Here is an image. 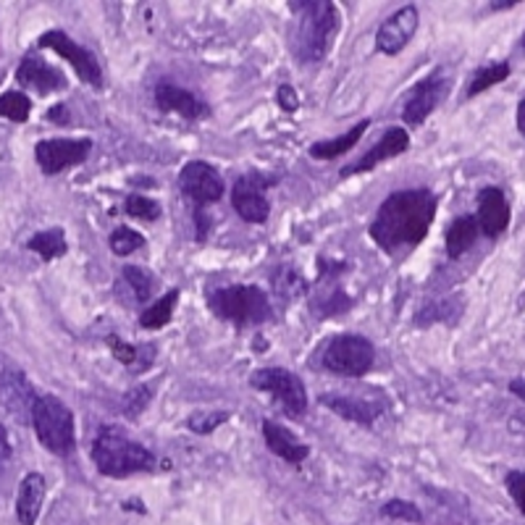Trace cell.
<instances>
[{
    "mask_svg": "<svg viewBox=\"0 0 525 525\" xmlns=\"http://www.w3.org/2000/svg\"><path fill=\"white\" fill-rule=\"evenodd\" d=\"M523 48H525V35H523Z\"/></svg>",
    "mask_w": 525,
    "mask_h": 525,
    "instance_id": "60d3db41",
    "label": "cell"
},
{
    "mask_svg": "<svg viewBox=\"0 0 525 525\" xmlns=\"http://www.w3.org/2000/svg\"><path fill=\"white\" fill-rule=\"evenodd\" d=\"M37 45L58 53L61 58H66L74 66V72L79 74L82 82H87V84H93V87H103V69H100L95 55L87 48L76 45L64 29H50V32H45Z\"/></svg>",
    "mask_w": 525,
    "mask_h": 525,
    "instance_id": "30bf717a",
    "label": "cell"
},
{
    "mask_svg": "<svg viewBox=\"0 0 525 525\" xmlns=\"http://www.w3.org/2000/svg\"><path fill=\"white\" fill-rule=\"evenodd\" d=\"M32 114V100L25 93H3L0 95V116L16 124H25Z\"/></svg>",
    "mask_w": 525,
    "mask_h": 525,
    "instance_id": "83f0119b",
    "label": "cell"
},
{
    "mask_svg": "<svg viewBox=\"0 0 525 525\" xmlns=\"http://www.w3.org/2000/svg\"><path fill=\"white\" fill-rule=\"evenodd\" d=\"M179 190L187 197L194 208V226H197V239L205 242L211 218L205 215V208L215 205L223 194V179L211 163L205 161H190L179 173Z\"/></svg>",
    "mask_w": 525,
    "mask_h": 525,
    "instance_id": "5b68a950",
    "label": "cell"
},
{
    "mask_svg": "<svg viewBox=\"0 0 525 525\" xmlns=\"http://www.w3.org/2000/svg\"><path fill=\"white\" fill-rule=\"evenodd\" d=\"M381 515H386V518H394V520H407V523H423L421 510H418L412 501H405V500L386 501V504L381 507Z\"/></svg>",
    "mask_w": 525,
    "mask_h": 525,
    "instance_id": "4dcf8cb0",
    "label": "cell"
},
{
    "mask_svg": "<svg viewBox=\"0 0 525 525\" xmlns=\"http://www.w3.org/2000/svg\"><path fill=\"white\" fill-rule=\"evenodd\" d=\"M11 439H8V433L5 429L0 426V473L5 471V465H8V460H11Z\"/></svg>",
    "mask_w": 525,
    "mask_h": 525,
    "instance_id": "8d00e7d4",
    "label": "cell"
},
{
    "mask_svg": "<svg viewBox=\"0 0 525 525\" xmlns=\"http://www.w3.org/2000/svg\"><path fill=\"white\" fill-rule=\"evenodd\" d=\"M211 311L234 326H258L271 318V302L261 287L239 284V287L215 289L208 297Z\"/></svg>",
    "mask_w": 525,
    "mask_h": 525,
    "instance_id": "277c9868",
    "label": "cell"
},
{
    "mask_svg": "<svg viewBox=\"0 0 525 525\" xmlns=\"http://www.w3.org/2000/svg\"><path fill=\"white\" fill-rule=\"evenodd\" d=\"M93 462L108 478H129L132 473L155 471V454L140 441H132L119 426H103L93 441Z\"/></svg>",
    "mask_w": 525,
    "mask_h": 525,
    "instance_id": "3957f363",
    "label": "cell"
},
{
    "mask_svg": "<svg viewBox=\"0 0 525 525\" xmlns=\"http://www.w3.org/2000/svg\"><path fill=\"white\" fill-rule=\"evenodd\" d=\"M93 150V140H43L35 144V158L37 166L45 176H55L66 168L84 163V158Z\"/></svg>",
    "mask_w": 525,
    "mask_h": 525,
    "instance_id": "7c38bea8",
    "label": "cell"
},
{
    "mask_svg": "<svg viewBox=\"0 0 525 525\" xmlns=\"http://www.w3.org/2000/svg\"><path fill=\"white\" fill-rule=\"evenodd\" d=\"M297 8V26L292 35V48L300 64H318L332 50L339 29V14L329 0H302L289 3Z\"/></svg>",
    "mask_w": 525,
    "mask_h": 525,
    "instance_id": "7a4b0ae2",
    "label": "cell"
},
{
    "mask_svg": "<svg viewBox=\"0 0 525 525\" xmlns=\"http://www.w3.org/2000/svg\"><path fill=\"white\" fill-rule=\"evenodd\" d=\"M250 386L261 389L265 394L276 397L289 418H302L308 412V391L300 376H294L287 368H261L250 376Z\"/></svg>",
    "mask_w": 525,
    "mask_h": 525,
    "instance_id": "ba28073f",
    "label": "cell"
},
{
    "mask_svg": "<svg viewBox=\"0 0 525 525\" xmlns=\"http://www.w3.org/2000/svg\"><path fill=\"white\" fill-rule=\"evenodd\" d=\"M518 129H520V134H523V140H525V97L518 103Z\"/></svg>",
    "mask_w": 525,
    "mask_h": 525,
    "instance_id": "f35d334b",
    "label": "cell"
},
{
    "mask_svg": "<svg viewBox=\"0 0 525 525\" xmlns=\"http://www.w3.org/2000/svg\"><path fill=\"white\" fill-rule=\"evenodd\" d=\"M124 279L126 284L132 287L134 297L140 302H147L155 292V276L147 271V268H140V265H124Z\"/></svg>",
    "mask_w": 525,
    "mask_h": 525,
    "instance_id": "4316f807",
    "label": "cell"
},
{
    "mask_svg": "<svg viewBox=\"0 0 525 525\" xmlns=\"http://www.w3.org/2000/svg\"><path fill=\"white\" fill-rule=\"evenodd\" d=\"M26 247L32 250V253H37L40 258L45 262L55 261V258H61V255H66V237H64V232L61 229H48V232H40V234H35V237L26 242Z\"/></svg>",
    "mask_w": 525,
    "mask_h": 525,
    "instance_id": "cb8c5ba5",
    "label": "cell"
},
{
    "mask_svg": "<svg viewBox=\"0 0 525 525\" xmlns=\"http://www.w3.org/2000/svg\"><path fill=\"white\" fill-rule=\"evenodd\" d=\"M510 76V64H491V66H483V69H478L473 74V82L468 84V90H465V95L468 97H476L480 93H486L489 87H494V84H500Z\"/></svg>",
    "mask_w": 525,
    "mask_h": 525,
    "instance_id": "484cf974",
    "label": "cell"
},
{
    "mask_svg": "<svg viewBox=\"0 0 525 525\" xmlns=\"http://www.w3.org/2000/svg\"><path fill=\"white\" fill-rule=\"evenodd\" d=\"M262 439H265L268 450L276 454V457L287 460L289 465H302V462L308 460V454H311L308 444L297 441V439L292 436V431L279 426V423H273V421H262Z\"/></svg>",
    "mask_w": 525,
    "mask_h": 525,
    "instance_id": "44dd1931",
    "label": "cell"
},
{
    "mask_svg": "<svg viewBox=\"0 0 525 525\" xmlns=\"http://www.w3.org/2000/svg\"><path fill=\"white\" fill-rule=\"evenodd\" d=\"M229 421V412H211V410H200L187 421V429L192 433H211L218 426H223Z\"/></svg>",
    "mask_w": 525,
    "mask_h": 525,
    "instance_id": "1f68e13d",
    "label": "cell"
},
{
    "mask_svg": "<svg viewBox=\"0 0 525 525\" xmlns=\"http://www.w3.org/2000/svg\"><path fill=\"white\" fill-rule=\"evenodd\" d=\"M40 394H35L32 383L26 381V376L16 368H8L0 373V402L8 407V412L16 421H32V407Z\"/></svg>",
    "mask_w": 525,
    "mask_h": 525,
    "instance_id": "9a60e30c",
    "label": "cell"
},
{
    "mask_svg": "<svg viewBox=\"0 0 525 525\" xmlns=\"http://www.w3.org/2000/svg\"><path fill=\"white\" fill-rule=\"evenodd\" d=\"M436 194L429 190L391 192L376 211L371 223V237L383 253L394 255L402 247H415L429 234L436 218Z\"/></svg>",
    "mask_w": 525,
    "mask_h": 525,
    "instance_id": "6da1fadb",
    "label": "cell"
},
{
    "mask_svg": "<svg viewBox=\"0 0 525 525\" xmlns=\"http://www.w3.org/2000/svg\"><path fill=\"white\" fill-rule=\"evenodd\" d=\"M276 179L265 173H244L239 176L232 190V205L242 221L247 223H265L271 215V203L265 197L268 187H273Z\"/></svg>",
    "mask_w": 525,
    "mask_h": 525,
    "instance_id": "9c48e42d",
    "label": "cell"
},
{
    "mask_svg": "<svg viewBox=\"0 0 525 525\" xmlns=\"http://www.w3.org/2000/svg\"><path fill=\"white\" fill-rule=\"evenodd\" d=\"M32 426L40 439V444L53 454H72L76 447L74 436V415L69 407L64 405L53 394H40L32 407Z\"/></svg>",
    "mask_w": 525,
    "mask_h": 525,
    "instance_id": "8992f818",
    "label": "cell"
},
{
    "mask_svg": "<svg viewBox=\"0 0 525 525\" xmlns=\"http://www.w3.org/2000/svg\"><path fill=\"white\" fill-rule=\"evenodd\" d=\"M108 347H111V352H114V355H116V358H119L124 365H132V362H137V350H134L132 344L121 342L119 336H108Z\"/></svg>",
    "mask_w": 525,
    "mask_h": 525,
    "instance_id": "e575fe53",
    "label": "cell"
},
{
    "mask_svg": "<svg viewBox=\"0 0 525 525\" xmlns=\"http://www.w3.org/2000/svg\"><path fill=\"white\" fill-rule=\"evenodd\" d=\"M368 126H371V121H360V124H355V126H352L347 134H342V137L311 144V158H315V161H334V158L347 155V153L360 143V137L365 134Z\"/></svg>",
    "mask_w": 525,
    "mask_h": 525,
    "instance_id": "603a6c76",
    "label": "cell"
},
{
    "mask_svg": "<svg viewBox=\"0 0 525 525\" xmlns=\"http://www.w3.org/2000/svg\"><path fill=\"white\" fill-rule=\"evenodd\" d=\"M124 211L132 218H140V221H155L161 218V205L150 197H143V194H129L126 203H124Z\"/></svg>",
    "mask_w": 525,
    "mask_h": 525,
    "instance_id": "f546056e",
    "label": "cell"
},
{
    "mask_svg": "<svg viewBox=\"0 0 525 525\" xmlns=\"http://www.w3.org/2000/svg\"><path fill=\"white\" fill-rule=\"evenodd\" d=\"M276 289H279V292H284V294H289V297H294V294H300V292L305 289V282H302V276H297L292 268H287V271L279 276Z\"/></svg>",
    "mask_w": 525,
    "mask_h": 525,
    "instance_id": "836d02e7",
    "label": "cell"
},
{
    "mask_svg": "<svg viewBox=\"0 0 525 525\" xmlns=\"http://www.w3.org/2000/svg\"><path fill=\"white\" fill-rule=\"evenodd\" d=\"M478 232H480V226H478L476 215H460V218H454L452 223H450V229H447V237H444L447 255H450L452 261L462 258V255L473 247V242L478 239Z\"/></svg>",
    "mask_w": 525,
    "mask_h": 525,
    "instance_id": "7402d4cb",
    "label": "cell"
},
{
    "mask_svg": "<svg viewBox=\"0 0 525 525\" xmlns=\"http://www.w3.org/2000/svg\"><path fill=\"white\" fill-rule=\"evenodd\" d=\"M407 147H410V134H407V129H402V126H391V129L383 132L381 140L373 144L360 161L342 168L339 176L347 179V176H355V173H368V171H373V168L379 166V163H383V161H391V158L402 155Z\"/></svg>",
    "mask_w": 525,
    "mask_h": 525,
    "instance_id": "5bb4252c",
    "label": "cell"
},
{
    "mask_svg": "<svg viewBox=\"0 0 525 525\" xmlns=\"http://www.w3.org/2000/svg\"><path fill=\"white\" fill-rule=\"evenodd\" d=\"M45 491H48V483L45 476L32 471L22 478L19 483V494H16V518L22 525H35L40 518V510H43V501H45Z\"/></svg>",
    "mask_w": 525,
    "mask_h": 525,
    "instance_id": "ffe728a7",
    "label": "cell"
},
{
    "mask_svg": "<svg viewBox=\"0 0 525 525\" xmlns=\"http://www.w3.org/2000/svg\"><path fill=\"white\" fill-rule=\"evenodd\" d=\"M510 391L515 394V397H520L525 402V379H515V381H510Z\"/></svg>",
    "mask_w": 525,
    "mask_h": 525,
    "instance_id": "74e56055",
    "label": "cell"
},
{
    "mask_svg": "<svg viewBox=\"0 0 525 525\" xmlns=\"http://www.w3.org/2000/svg\"><path fill=\"white\" fill-rule=\"evenodd\" d=\"M108 244H111V253H114V255L126 258V255H132V253H137V250L143 247L144 237L140 232L129 229V226H119V229L111 234Z\"/></svg>",
    "mask_w": 525,
    "mask_h": 525,
    "instance_id": "f1b7e54d",
    "label": "cell"
},
{
    "mask_svg": "<svg viewBox=\"0 0 525 525\" xmlns=\"http://www.w3.org/2000/svg\"><path fill=\"white\" fill-rule=\"evenodd\" d=\"M155 105L163 111V114H179L182 119L187 121H200L211 116V105L205 100L184 90V87H176V84H168L161 82L155 87Z\"/></svg>",
    "mask_w": 525,
    "mask_h": 525,
    "instance_id": "2e32d148",
    "label": "cell"
},
{
    "mask_svg": "<svg viewBox=\"0 0 525 525\" xmlns=\"http://www.w3.org/2000/svg\"><path fill=\"white\" fill-rule=\"evenodd\" d=\"M478 226L486 237L497 239L510 226V203L500 187H486L478 194Z\"/></svg>",
    "mask_w": 525,
    "mask_h": 525,
    "instance_id": "e0dca14e",
    "label": "cell"
},
{
    "mask_svg": "<svg viewBox=\"0 0 525 525\" xmlns=\"http://www.w3.org/2000/svg\"><path fill=\"white\" fill-rule=\"evenodd\" d=\"M421 25V11L418 5L407 3L402 8H397L376 32V50L383 55H397L402 53L405 45L415 37Z\"/></svg>",
    "mask_w": 525,
    "mask_h": 525,
    "instance_id": "4fadbf2b",
    "label": "cell"
},
{
    "mask_svg": "<svg viewBox=\"0 0 525 525\" xmlns=\"http://www.w3.org/2000/svg\"><path fill=\"white\" fill-rule=\"evenodd\" d=\"M447 93H450V79L444 76L441 69H436L426 79H421L410 90V97L402 105V119H405L407 126H421L436 111V105L444 100Z\"/></svg>",
    "mask_w": 525,
    "mask_h": 525,
    "instance_id": "8fae6325",
    "label": "cell"
},
{
    "mask_svg": "<svg viewBox=\"0 0 525 525\" xmlns=\"http://www.w3.org/2000/svg\"><path fill=\"white\" fill-rule=\"evenodd\" d=\"M176 300H179V292L173 289V292L163 294L158 302H153L150 308H144L143 315H140V326L147 329V332H158V329L168 326L173 308H176Z\"/></svg>",
    "mask_w": 525,
    "mask_h": 525,
    "instance_id": "d4e9b609",
    "label": "cell"
},
{
    "mask_svg": "<svg viewBox=\"0 0 525 525\" xmlns=\"http://www.w3.org/2000/svg\"><path fill=\"white\" fill-rule=\"evenodd\" d=\"M515 5V0H501V3H489V8H494V11H501V8H512Z\"/></svg>",
    "mask_w": 525,
    "mask_h": 525,
    "instance_id": "ab89813d",
    "label": "cell"
},
{
    "mask_svg": "<svg viewBox=\"0 0 525 525\" xmlns=\"http://www.w3.org/2000/svg\"><path fill=\"white\" fill-rule=\"evenodd\" d=\"M373 360H376V350L365 336L342 334L329 342L323 352V368H329L336 376L360 379L373 368Z\"/></svg>",
    "mask_w": 525,
    "mask_h": 525,
    "instance_id": "52a82bcc",
    "label": "cell"
},
{
    "mask_svg": "<svg viewBox=\"0 0 525 525\" xmlns=\"http://www.w3.org/2000/svg\"><path fill=\"white\" fill-rule=\"evenodd\" d=\"M276 103H279L287 114H294V111H297V105H300V97H297V93H294V87L282 84V87L276 90Z\"/></svg>",
    "mask_w": 525,
    "mask_h": 525,
    "instance_id": "d590c367",
    "label": "cell"
},
{
    "mask_svg": "<svg viewBox=\"0 0 525 525\" xmlns=\"http://www.w3.org/2000/svg\"><path fill=\"white\" fill-rule=\"evenodd\" d=\"M321 405H326L334 415L352 421L358 426H373L376 418L383 412V407L379 402H368L360 397H347V394H323Z\"/></svg>",
    "mask_w": 525,
    "mask_h": 525,
    "instance_id": "d6986e66",
    "label": "cell"
},
{
    "mask_svg": "<svg viewBox=\"0 0 525 525\" xmlns=\"http://www.w3.org/2000/svg\"><path fill=\"white\" fill-rule=\"evenodd\" d=\"M507 491H510V497L512 501L518 504V510H520V515H525V471H512V473H507Z\"/></svg>",
    "mask_w": 525,
    "mask_h": 525,
    "instance_id": "d6a6232c",
    "label": "cell"
},
{
    "mask_svg": "<svg viewBox=\"0 0 525 525\" xmlns=\"http://www.w3.org/2000/svg\"><path fill=\"white\" fill-rule=\"evenodd\" d=\"M16 82L22 87H29L40 95H48V93H55V90H64L66 87V76L48 66L40 55H26L25 61L19 64L16 69Z\"/></svg>",
    "mask_w": 525,
    "mask_h": 525,
    "instance_id": "ac0fdd59",
    "label": "cell"
}]
</instances>
